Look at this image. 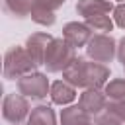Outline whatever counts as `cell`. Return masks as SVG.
Masks as SVG:
<instances>
[{
  "label": "cell",
  "instance_id": "1",
  "mask_svg": "<svg viewBox=\"0 0 125 125\" xmlns=\"http://www.w3.org/2000/svg\"><path fill=\"white\" fill-rule=\"evenodd\" d=\"M62 78L68 80L76 88H98L102 90L109 82V66L96 62V61H86L76 57L74 62L62 72Z\"/></svg>",
  "mask_w": 125,
  "mask_h": 125
},
{
  "label": "cell",
  "instance_id": "3",
  "mask_svg": "<svg viewBox=\"0 0 125 125\" xmlns=\"http://www.w3.org/2000/svg\"><path fill=\"white\" fill-rule=\"evenodd\" d=\"M76 59V49L72 45H68L62 37H53V41L49 43L47 55H45V62L43 66L47 68V72H64Z\"/></svg>",
  "mask_w": 125,
  "mask_h": 125
},
{
  "label": "cell",
  "instance_id": "4",
  "mask_svg": "<svg viewBox=\"0 0 125 125\" xmlns=\"http://www.w3.org/2000/svg\"><path fill=\"white\" fill-rule=\"evenodd\" d=\"M86 55L90 61L107 64L117 57V43L111 35L107 33H96L86 45Z\"/></svg>",
  "mask_w": 125,
  "mask_h": 125
},
{
  "label": "cell",
  "instance_id": "12",
  "mask_svg": "<svg viewBox=\"0 0 125 125\" xmlns=\"http://www.w3.org/2000/svg\"><path fill=\"white\" fill-rule=\"evenodd\" d=\"M92 115L86 113L80 105H66L61 111V125H90Z\"/></svg>",
  "mask_w": 125,
  "mask_h": 125
},
{
  "label": "cell",
  "instance_id": "16",
  "mask_svg": "<svg viewBox=\"0 0 125 125\" xmlns=\"http://www.w3.org/2000/svg\"><path fill=\"white\" fill-rule=\"evenodd\" d=\"M107 100H125V78H113L104 86Z\"/></svg>",
  "mask_w": 125,
  "mask_h": 125
},
{
  "label": "cell",
  "instance_id": "14",
  "mask_svg": "<svg viewBox=\"0 0 125 125\" xmlns=\"http://www.w3.org/2000/svg\"><path fill=\"white\" fill-rule=\"evenodd\" d=\"M2 8L8 16L23 20L31 12V0H2Z\"/></svg>",
  "mask_w": 125,
  "mask_h": 125
},
{
  "label": "cell",
  "instance_id": "8",
  "mask_svg": "<svg viewBox=\"0 0 125 125\" xmlns=\"http://www.w3.org/2000/svg\"><path fill=\"white\" fill-rule=\"evenodd\" d=\"M107 96H105V92L104 90H98V88H88V90H84L82 94H80V98H78V105L86 111V113H90L92 117H96L98 113H102L104 109H105V105H107Z\"/></svg>",
  "mask_w": 125,
  "mask_h": 125
},
{
  "label": "cell",
  "instance_id": "22",
  "mask_svg": "<svg viewBox=\"0 0 125 125\" xmlns=\"http://www.w3.org/2000/svg\"><path fill=\"white\" fill-rule=\"evenodd\" d=\"M119 2H125V0H119Z\"/></svg>",
  "mask_w": 125,
  "mask_h": 125
},
{
  "label": "cell",
  "instance_id": "9",
  "mask_svg": "<svg viewBox=\"0 0 125 125\" xmlns=\"http://www.w3.org/2000/svg\"><path fill=\"white\" fill-rule=\"evenodd\" d=\"M51 41H53V37H51L49 33H43V31L31 33V35L27 37L25 49H27V53L31 55V59L37 62V66L45 62V55H47V49H49V43H51Z\"/></svg>",
  "mask_w": 125,
  "mask_h": 125
},
{
  "label": "cell",
  "instance_id": "19",
  "mask_svg": "<svg viewBox=\"0 0 125 125\" xmlns=\"http://www.w3.org/2000/svg\"><path fill=\"white\" fill-rule=\"evenodd\" d=\"M113 21L115 25H119L121 29H125V2L117 4L115 10H113Z\"/></svg>",
  "mask_w": 125,
  "mask_h": 125
},
{
  "label": "cell",
  "instance_id": "20",
  "mask_svg": "<svg viewBox=\"0 0 125 125\" xmlns=\"http://www.w3.org/2000/svg\"><path fill=\"white\" fill-rule=\"evenodd\" d=\"M117 59H119L121 66H125V37L117 43Z\"/></svg>",
  "mask_w": 125,
  "mask_h": 125
},
{
  "label": "cell",
  "instance_id": "23",
  "mask_svg": "<svg viewBox=\"0 0 125 125\" xmlns=\"http://www.w3.org/2000/svg\"><path fill=\"white\" fill-rule=\"evenodd\" d=\"M123 70H125V66H123Z\"/></svg>",
  "mask_w": 125,
  "mask_h": 125
},
{
  "label": "cell",
  "instance_id": "11",
  "mask_svg": "<svg viewBox=\"0 0 125 125\" xmlns=\"http://www.w3.org/2000/svg\"><path fill=\"white\" fill-rule=\"evenodd\" d=\"M115 10L111 0H78L76 4V12L86 20L90 16H98V14H111Z\"/></svg>",
  "mask_w": 125,
  "mask_h": 125
},
{
  "label": "cell",
  "instance_id": "6",
  "mask_svg": "<svg viewBox=\"0 0 125 125\" xmlns=\"http://www.w3.org/2000/svg\"><path fill=\"white\" fill-rule=\"evenodd\" d=\"M29 98H25L23 94H6L4 102H2V117L8 123H23L29 117Z\"/></svg>",
  "mask_w": 125,
  "mask_h": 125
},
{
  "label": "cell",
  "instance_id": "7",
  "mask_svg": "<svg viewBox=\"0 0 125 125\" xmlns=\"http://www.w3.org/2000/svg\"><path fill=\"white\" fill-rule=\"evenodd\" d=\"M94 29L84 21H68L64 27H62V39L68 43V45H72L74 49H78V47H86L88 45V41L92 39V33Z\"/></svg>",
  "mask_w": 125,
  "mask_h": 125
},
{
  "label": "cell",
  "instance_id": "24",
  "mask_svg": "<svg viewBox=\"0 0 125 125\" xmlns=\"http://www.w3.org/2000/svg\"><path fill=\"white\" fill-rule=\"evenodd\" d=\"M90 125H92V123H90Z\"/></svg>",
  "mask_w": 125,
  "mask_h": 125
},
{
  "label": "cell",
  "instance_id": "5",
  "mask_svg": "<svg viewBox=\"0 0 125 125\" xmlns=\"http://www.w3.org/2000/svg\"><path fill=\"white\" fill-rule=\"evenodd\" d=\"M16 86H18V92L23 94V96L29 98V100H43V98H47V94L51 92V84H49L47 74L37 72V70L21 76Z\"/></svg>",
  "mask_w": 125,
  "mask_h": 125
},
{
  "label": "cell",
  "instance_id": "17",
  "mask_svg": "<svg viewBox=\"0 0 125 125\" xmlns=\"http://www.w3.org/2000/svg\"><path fill=\"white\" fill-rule=\"evenodd\" d=\"M94 125H123V123H121V119L105 105V109L94 117Z\"/></svg>",
  "mask_w": 125,
  "mask_h": 125
},
{
  "label": "cell",
  "instance_id": "2",
  "mask_svg": "<svg viewBox=\"0 0 125 125\" xmlns=\"http://www.w3.org/2000/svg\"><path fill=\"white\" fill-rule=\"evenodd\" d=\"M37 68V62L31 59V55L27 53L25 47L14 45L4 53V66H2V74L6 80H20L21 76L33 72Z\"/></svg>",
  "mask_w": 125,
  "mask_h": 125
},
{
  "label": "cell",
  "instance_id": "13",
  "mask_svg": "<svg viewBox=\"0 0 125 125\" xmlns=\"http://www.w3.org/2000/svg\"><path fill=\"white\" fill-rule=\"evenodd\" d=\"M27 125H57L55 109L51 105H45V104L31 107L29 117H27Z\"/></svg>",
  "mask_w": 125,
  "mask_h": 125
},
{
  "label": "cell",
  "instance_id": "21",
  "mask_svg": "<svg viewBox=\"0 0 125 125\" xmlns=\"http://www.w3.org/2000/svg\"><path fill=\"white\" fill-rule=\"evenodd\" d=\"M10 125H21V123H10Z\"/></svg>",
  "mask_w": 125,
  "mask_h": 125
},
{
  "label": "cell",
  "instance_id": "10",
  "mask_svg": "<svg viewBox=\"0 0 125 125\" xmlns=\"http://www.w3.org/2000/svg\"><path fill=\"white\" fill-rule=\"evenodd\" d=\"M49 96H51V102L53 104H57V105H68V104H72L74 102V98H76V86H72L68 80H55L53 84H51V92H49Z\"/></svg>",
  "mask_w": 125,
  "mask_h": 125
},
{
  "label": "cell",
  "instance_id": "15",
  "mask_svg": "<svg viewBox=\"0 0 125 125\" xmlns=\"http://www.w3.org/2000/svg\"><path fill=\"white\" fill-rule=\"evenodd\" d=\"M86 23L94 29V31H100V33H107L113 29V20L109 14H98V16H90L86 18Z\"/></svg>",
  "mask_w": 125,
  "mask_h": 125
},
{
  "label": "cell",
  "instance_id": "18",
  "mask_svg": "<svg viewBox=\"0 0 125 125\" xmlns=\"http://www.w3.org/2000/svg\"><path fill=\"white\" fill-rule=\"evenodd\" d=\"M107 107L121 119V123L125 125V100H109L107 102Z\"/></svg>",
  "mask_w": 125,
  "mask_h": 125
}]
</instances>
